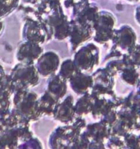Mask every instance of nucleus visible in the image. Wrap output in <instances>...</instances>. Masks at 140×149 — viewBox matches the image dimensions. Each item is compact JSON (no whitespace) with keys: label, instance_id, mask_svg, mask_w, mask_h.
Here are the masks:
<instances>
[{"label":"nucleus","instance_id":"nucleus-1","mask_svg":"<svg viewBox=\"0 0 140 149\" xmlns=\"http://www.w3.org/2000/svg\"><path fill=\"white\" fill-rule=\"evenodd\" d=\"M86 125L87 123L83 116H77L71 124L58 126L50 135L49 147L50 148H71L85 129Z\"/></svg>","mask_w":140,"mask_h":149},{"label":"nucleus","instance_id":"nucleus-2","mask_svg":"<svg viewBox=\"0 0 140 149\" xmlns=\"http://www.w3.org/2000/svg\"><path fill=\"white\" fill-rule=\"evenodd\" d=\"M72 60L79 71L90 74L100 63V49L94 43L85 44L75 51Z\"/></svg>","mask_w":140,"mask_h":149},{"label":"nucleus","instance_id":"nucleus-3","mask_svg":"<svg viewBox=\"0 0 140 149\" xmlns=\"http://www.w3.org/2000/svg\"><path fill=\"white\" fill-rule=\"evenodd\" d=\"M16 91H18L15 103L17 105L18 112L29 123L39 120L43 116L38 106L39 96L28 90H17Z\"/></svg>","mask_w":140,"mask_h":149},{"label":"nucleus","instance_id":"nucleus-4","mask_svg":"<svg viewBox=\"0 0 140 149\" xmlns=\"http://www.w3.org/2000/svg\"><path fill=\"white\" fill-rule=\"evenodd\" d=\"M43 19L52 30L54 39L63 41L68 39L71 19L64 13L62 4L44 15Z\"/></svg>","mask_w":140,"mask_h":149},{"label":"nucleus","instance_id":"nucleus-5","mask_svg":"<svg viewBox=\"0 0 140 149\" xmlns=\"http://www.w3.org/2000/svg\"><path fill=\"white\" fill-rule=\"evenodd\" d=\"M116 25V18L111 12L100 10L93 25V39L96 43L104 45L112 41Z\"/></svg>","mask_w":140,"mask_h":149},{"label":"nucleus","instance_id":"nucleus-6","mask_svg":"<svg viewBox=\"0 0 140 149\" xmlns=\"http://www.w3.org/2000/svg\"><path fill=\"white\" fill-rule=\"evenodd\" d=\"M24 27V37L26 41L42 45L53 39L52 30L43 17L42 19L29 17Z\"/></svg>","mask_w":140,"mask_h":149},{"label":"nucleus","instance_id":"nucleus-7","mask_svg":"<svg viewBox=\"0 0 140 149\" xmlns=\"http://www.w3.org/2000/svg\"><path fill=\"white\" fill-rule=\"evenodd\" d=\"M92 74L93 84L90 94L93 98L99 97H112L116 96L115 93V77L105 67L96 69Z\"/></svg>","mask_w":140,"mask_h":149},{"label":"nucleus","instance_id":"nucleus-8","mask_svg":"<svg viewBox=\"0 0 140 149\" xmlns=\"http://www.w3.org/2000/svg\"><path fill=\"white\" fill-rule=\"evenodd\" d=\"M12 79L17 90H29L39 84L40 75L34 64L23 63L16 67Z\"/></svg>","mask_w":140,"mask_h":149},{"label":"nucleus","instance_id":"nucleus-9","mask_svg":"<svg viewBox=\"0 0 140 149\" xmlns=\"http://www.w3.org/2000/svg\"><path fill=\"white\" fill-rule=\"evenodd\" d=\"M137 36L135 30L129 25H122L115 29L111 42V49L120 52L123 55L129 53L136 45Z\"/></svg>","mask_w":140,"mask_h":149},{"label":"nucleus","instance_id":"nucleus-10","mask_svg":"<svg viewBox=\"0 0 140 149\" xmlns=\"http://www.w3.org/2000/svg\"><path fill=\"white\" fill-rule=\"evenodd\" d=\"M93 36V27L90 24L70 20V33L69 43L71 52H75L79 47L90 40Z\"/></svg>","mask_w":140,"mask_h":149},{"label":"nucleus","instance_id":"nucleus-11","mask_svg":"<svg viewBox=\"0 0 140 149\" xmlns=\"http://www.w3.org/2000/svg\"><path fill=\"white\" fill-rule=\"evenodd\" d=\"M84 132L90 140L89 148H105V143L111 135V127L99 120L86 125Z\"/></svg>","mask_w":140,"mask_h":149},{"label":"nucleus","instance_id":"nucleus-12","mask_svg":"<svg viewBox=\"0 0 140 149\" xmlns=\"http://www.w3.org/2000/svg\"><path fill=\"white\" fill-rule=\"evenodd\" d=\"M61 63V59L57 52L47 51L38 58L35 63V66L41 77L49 78L58 73Z\"/></svg>","mask_w":140,"mask_h":149},{"label":"nucleus","instance_id":"nucleus-13","mask_svg":"<svg viewBox=\"0 0 140 149\" xmlns=\"http://www.w3.org/2000/svg\"><path fill=\"white\" fill-rule=\"evenodd\" d=\"M52 117L63 125L71 124L77 118L74 109V100L71 95L66 96L55 106Z\"/></svg>","mask_w":140,"mask_h":149},{"label":"nucleus","instance_id":"nucleus-14","mask_svg":"<svg viewBox=\"0 0 140 149\" xmlns=\"http://www.w3.org/2000/svg\"><path fill=\"white\" fill-rule=\"evenodd\" d=\"M43 52L42 45L26 41L20 45L18 50V59L22 63L34 64Z\"/></svg>","mask_w":140,"mask_h":149},{"label":"nucleus","instance_id":"nucleus-15","mask_svg":"<svg viewBox=\"0 0 140 149\" xmlns=\"http://www.w3.org/2000/svg\"><path fill=\"white\" fill-rule=\"evenodd\" d=\"M68 84L74 93L82 95L90 93L93 87V79L92 74L78 71L68 80Z\"/></svg>","mask_w":140,"mask_h":149},{"label":"nucleus","instance_id":"nucleus-16","mask_svg":"<svg viewBox=\"0 0 140 149\" xmlns=\"http://www.w3.org/2000/svg\"><path fill=\"white\" fill-rule=\"evenodd\" d=\"M68 90V81L56 74L48 78L46 91L58 102L66 97Z\"/></svg>","mask_w":140,"mask_h":149},{"label":"nucleus","instance_id":"nucleus-17","mask_svg":"<svg viewBox=\"0 0 140 149\" xmlns=\"http://www.w3.org/2000/svg\"><path fill=\"white\" fill-rule=\"evenodd\" d=\"M58 100L45 90L42 95L38 97V106L42 116H52Z\"/></svg>","mask_w":140,"mask_h":149},{"label":"nucleus","instance_id":"nucleus-18","mask_svg":"<svg viewBox=\"0 0 140 149\" xmlns=\"http://www.w3.org/2000/svg\"><path fill=\"white\" fill-rule=\"evenodd\" d=\"M125 66L119 73L121 80L130 86H136L140 79V71L133 64L124 61Z\"/></svg>","mask_w":140,"mask_h":149},{"label":"nucleus","instance_id":"nucleus-19","mask_svg":"<svg viewBox=\"0 0 140 149\" xmlns=\"http://www.w3.org/2000/svg\"><path fill=\"white\" fill-rule=\"evenodd\" d=\"M93 105V98L90 93L82 95L76 103H74V109L77 116H84L91 113Z\"/></svg>","mask_w":140,"mask_h":149},{"label":"nucleus","instance_id":"nucleus-20","mask_svg":"<svg viewBox=\"0 0 140 149\" xmlns=\"http://www.w3.org/2000/svg\"><path fill=\"white\" fill-rule=\"evenodd\" d=\"M78 71V68L74 64L73 60L67 58L61 63L59 70L57 74L68 81L72 76H74Z\"/></svg>","mask_w":140,"mask_h":149},{"label":"nucleus","instance_id":"nucleus-21","mask_svg":"<svg viewBox=\"0 0 140 149\" xmlns=\"http://www.w3.org/2000/svg\"><path fill=\"white\" fill-rule=\"evenodd\" d=\"M123 106L140 112V93L132 91L126 97H123Z\"/></svg>","mask_w":140,"mask_h":149},{"label":"nucleus","instance_id":"nucleus-22","mask_svg":"<svg viewBox=\"0 0 140 149\" xmlns=\"http://www.w3.org/2000/svg\"><path fill=\"white\" fill-rule=\"evenodd\" d=\"M124 66H125V63H124L123 58H121L109 60L104 67L113 77H115V76L119 74V73L124 68Z\"/></svg>","mask_w":140,"mask_h":149},{"label":"nucleus","instance_id":"nucleus-23","mask_svg":"<svg viewBox=\"0 0 140 149\" xmlns=\"http://www.w3.org/2000/svg\"><path fill=\"white\" fill-rule=\"evenodd\" d=\"M125 55L128 61L140 71V44H136L134 49Z\"/></svg>","mask_w":140,"mask_h":149},{"label":"nucleus","instance_id":"nucleus-24","mask_svg":"<svg viewBox=\"0 0 140 149\" xmlns=\"http://www.w3.org/2000/svg\"><path fill=\"white\" fill-rule=\"evenodd\" d=\"M105 146L108 148H125L123 137L119 135H111L105 143Z\"/></svg>","mask_w":140,"mask_h":149},{"label":"nucleus","instance_id":"nucleus-25","mask_svg":"<svg viewBox=\"0 0 140 149\" xmlns=\"http://www.w3.org/2000/svg\"><path fill=\"white\" fill-rule=\"evenodd\" d=\"M124 142H125V148L137 149V135L133 132L125 134L123 136Z\"/></svg>","mask_w":140,"mask_h":149},{"label":"nucleus","instance_id":"nucleus-26","mask_svg":"<svg viewBox=\"0 0 140 149\" xmlns=\"http://www.w3.org/2000/svg\"><path fill=\"white\" fill-rule=\"evenodd\" d=\"M134 17H135L136 22L140 26V4L136 8L135 13H134Z\"/></svg>","mask_w":140,"mask_h":149},{"label":"nucleus","instance_id":"nucleus-27","mask_svg":"<svg viewBox=\"0 0 140 149\" xmlns=\"http://www.w3.org/2000/svg\"><path fill=\"white\" fill-rule=\"evenodd\" d=\"M136 91H137V92H139V93H140V79H139V81H138V83H137L136 84Z\"/></svg>","mask_w":140,"mask_h":149},{"label":"nucleus","instance_id":"nucleus-28","mask_svg":"<svg viewBox=\"0 0 140 149\" xmlns=\"http://www.w3.org/2000/svg\"><path fill=\"white\" fill-rule=\"evenodd\" d=\"M137 146L138 148H140V135H137Z\"/></svg>","mask_w":140,"mask_h":149},{"label":"nucleus","instance_id":"nucleus-29","mask_svg":"<svg viewBox=\"0 0 140 149\" xmlns=\"http://www.w3.org/2000/svg\"><path fill=\"white\" fill-rule=\"evenodd\" d=\"M126 1H129V2L131 3H135V2H138V1H139L140 0H126Z\"/></svg>","mask_w":140,"mask_h":149}]
</instances>
